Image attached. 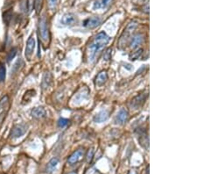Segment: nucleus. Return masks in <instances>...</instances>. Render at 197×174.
I'll use <instances>...</instances> for the list:
<instances>
[{
	"label": "nucleus",
	"instance_id": "7",
	"mask_svg": "<svg viewBox=\"0 0 197 174\" xmlns=\"http://www.w3.org/2000/svg\"><path fill=\"white\" fill-rule=\"evenodd\" d=\"M109 117H110V112L107 110H103L95 115L94 122L95 123H103L106 122L109 119Z\"/></svg>",
	"mask_w": 197,
	"mask_h": 174
},
{
	"label": "nucleus",
	"instance_id": "1",
	"mask_svg": "<svg viewBox=\"0 0 197 174\" xmlns=\"http://www.w3.org/2000/svg\"><path fill=\"white\" fill-rule=\"evenodd\" d=\"M109 41L110 37L104 32H101L95 35L93 42L89 47V60L90 63L95 62Z\"/></svg>",
	"mask_w": 197,
	"mask_h": 174
},
{
	"label": "nucleus",
	"instance_id": "27",
	"mask_svg": "<svg viewBox=\"0 0 197 174\" xmlns=\"http://www.w3.org/2000/svg\"><path fill=\"white\" fill-rule=\"evenodd\" d=\"M129 174H137V173H136L135 171H130L129 172Z\"/></svg>",
	"mask_w": 197,
	"mask_h": 174
},
{
	"label": "nucleus",
	"instance_id": "17",
	"mask_svg": "<svg viewBox=\"0 0 197 174\" xmlns=\"http://www.w3.org/2000/svg\"><path fill=\"white\" fill-rule=\"evenodd\" d=\"M143 41H144V37H143L142 35H135L132 38V40H131V43H130L131 48H136L137 47H139V45H141L142 42H143Z\"/></svg>",
	"mask_w": 197,
	"mask_h": 174
},
{
	"label": "nucleus",
	"instance_id": "5",
	"mask_svg": "<svg viewBox=\"0 0 197 174\" xmlns=\"http://www.w3.org/2000/svg\"><path fill=\"white\" fill-rule=\"evenodd\" d=\"M128 117H129V113H128V111L125 109V108H121L119 110V112L117 113L116 118H115V122L117 124H119V125H123L124 124L127 120H128Z\"/></svg>",
	"mask_w": 197,
	"mask_h": 174
},
{
	"label": "nucleus",
	"instance_id": "26",
	"mask_svg": "<svg viewBox=\"0 0 197 174\" xmlns=\"http://www.w3.org/2000/svg\"><path fill=\"white\" fill-rule=\"evenodd\" d=\"M93 155H94V151H93V149H91V150L89 151L88 156H87V161H88V162H90V161L92 160Z\"/></svg>",
	"mask_w": 197,
	"mask_h": 174
},
{
	"label": "nucleus",
	"instance_id": "14",
	"mask_svg": "<svg viewBox=\"0 0 197 174\" xmlns=\"http://www.w3.org/2000/svg\"><path fill=\"white\" fill-rule=\"evenodd\" d=\"M107 79H108L107 72L104 71V70H103V71H101L99 74L97 75L96 79H95V84L98 86H102L103 84H105V82L107 81Z\"/></svg>",
	"mask_w": 197,
	"mask_h": 174
},
{
	"label": "nucleus",
	"instance_id": "16",
	"mask_svg": "<svg viewBox=\"0 0 197 174\" xmlns=\"http://www.w3.org/2000/svg\"><path fill=\"white\" fill-rule=\"evenodd\" d=\"M59 164V159L57 157H53L49 163L47 164V173H52L55 169L56 167L58 166Z\"/></svg>",
	"mask_w": 197,
	"mask_h": 174
},
{
	"label": "nucleus",
	"instance_id": "23",
	"mask_svg": "<svg viewBox=\"0 0 197 174\" xmlns=\"http://www.w3.org/2000/svg\"><path fill=\"white\" fill-rule=\"evenodd\" d=\"M16 54H17V48H12L10 52H9V54H8V56H7V61L8 62H11L13 58L15 57V55H16Z\"/></svg>",
	"mask_w": 197,
	"mask_h": 174
},
{
	"label": "nucleus",
	"instance_id": "19",
	"mask_svg": "<svg viewBox=\"0 0 197 174\" xmlns=\"http://www.w3.org/2000/svg\"><path fill=\"white\" fill-rule=\"evenodd\" d=\"M112 0H102L101 2H95L94 5V9H98V8H105L106 6H108Z\"/></svg>",
	"mask_w": 197,
	"mask_h": 174
},
{
	"label": "nucleus",
	"instance_id": "3",
	"mask_svg": "<svg viewBox=\"0 0 197 174\" xmlns=\"http://www.w3.org/2000/svg\"><path fill=\"white\" fill-rule=\"evenodd\" d=\"M39 29H40V34L41 38L47 41L49 39V32H48V27H47V20L46 17H42L40 19Z\"/></svg>",
	"mask_w": 197,
	"mask_h": 174
},
{
	"label": "nucleus",
	"instance_id": "8",
	"mask_svg": "<svg viewBox=\"0 0 197 174\" xmlns=\"http://www.w3.org/2000/svg\"><path fill=\"white\" fill-rule=\"evenodd\" d=\"M145 100H146V95L139 94L134 99H132V100L130 102V106L133 107L134 109H139L143 106V104L145 103Z\"/></svg>",
	"mask_w": 197,
	"mask_h": 174
},
{
	"label": "nucleus",
	"instance_id": "20",
	"mask_svg": "<svg viewBox=\"0 0 197 174\" xmlns=\"http://www.w3.org/2000/svg\"><path fill=\"white\" fill-rule=\"evenodd\" d=\"M142 53H143V49L142 48L137 49L135 52H133L132 54L130 55V61H135V60L139 59V58L140 57V55H142Z\"/></svg>",
	"mask_w": 197,
	"mask_h": 174
},
{
	"label": "nucleus",
	"instance_id": "4",
	"mask_svg": "<svg viewBox=\"0 0 197 174\" xmlns=\"http://www.w3.org/2000/svg\"><path fill=\"white\" fill-rule=\"evenodd\" d=\"M9 107V98L8 96H5L0 100V124L2 123L5 117V113L7 112Z\"/></svg>",
	"mask_w": 197,
	"mask_h": 174
},
{
	"label": "nucleus",
	"instance_id": "12",
	"mask_svg": "<svg viewBox=\"0 0 197 174\" xmlns=\"http://www.w3.org/2000/svg\"><path fill=\"white\" fill-rule=\"evenodd\" d=\"M25 133V128L21 125L15 126L11 131V136L12 138H18L22 136Z\"/></svg>",
	"mask_w": 197,
	"mask_h": 174
},
{
	"label": "nucleus",
	"instance_id": "9",
	"mask_svg": "<svg viewBox=\"0 0 197 174\" xmlns=\"http://www.w3.org/2000/svg\"><path fill=\"white\" fill-rule=\"evenodd\" d=\"M83 157V151L82 150H78L76 151H75L68 159V163L69 164H74L76 163H77L79 160H81Z\"/></svg>",
	"mask_w": 197,
	"mask_h": 174
},
{
	"label": "nucleus",
	"instance_id": "13",
	"mask_svg": "<svg viewBox=\"0 0 197 174\" xmlns=\"http://www.w3.org/2000/svg\"><path fill=\"white\" fill-rule=\"evenodd\" d=\"M47 113H46V110L41 107V106H39V107H35L32 110V117L34 118H37V119H40V118H44L46 116Z\"/></svg>",
	"mask_w": 197,
	"mask_h": 174
},
{
	"label": "nucleus",
	"instance_id": "11",
	"mask_svg": "<svg viewBox=\"0 0 197 174\" xmlns=\"http://www.w3.org/2000/svg\"><path fill=\"white\" fill-rule=\"evenodd\" d=\"M35 48V40L34 37H30L26 42V48H25V55L29 58L32 52H34V49Z\"/></svg>",
	"mask_w": 197,
	"mask_h": 174
},
{
	"label": "nucleus",
	"instance_id": "22",
	"mask_svg": "<svg viewBox=\"0 0 197 174\" xmlns=\"http://www.w3.org/2000/svg\"><path fill=\"white\" fill-rule=\"evenodd\" d=\"M69 123V121L68 119H64V118H60L58 121V125L60 128H65L66 126H68Z\"/></svg>",
	"mask_w": 197,
	"mask_h": 174
},
{
	"label": "nucleus",
	"instance_id": "10",
	"mask_svg": "<svg viewBox=\"0 0 197 174\" xmlns=\"http://www.w3.org/2000/svg\"><path fill=\"white\" fill-rule=\"evenodd\" d=\"M76 19V16L72 13H68L62 17V19H60V23L63 26H72L75 24Z\"/></svg>",
	"mask_w": 197,
	"mask_h": 174
},
{
	"label": "nucleus",
	"instance_id": "18",
	"mask_svg": "<svg viewBox=\"0 0 197 174\" xmlns=\"http://www.w3.org/2000/svg\"><path fill=\"white\" fill-rule=\"evenodd\" d=\"M89 98V90L87 88H83L80 93H78L76 95V101L82 102L84 99H87Z\"/></svg>",
	"mask_w": 197,
	"mask_h": 174
},
{
	"label": "nucleus",
	"instance_id": "24",
	"mask_svg": "<svg viewBox=\"0 0 197 174\" xmlns=\"http://www.w3.org/2000/svg\"><path fill=\"white\" fill-rule=\"evenodd\" d=\"M42 0H35V10L37 12V13L40 12V7H41V3Z\"/></svg>",
	"mask_w": 197,
	"mask_h": 174
},
{
	"label": "nucleus",
	"instance_id": "2",
	"mask_svg": "<svg viewBox=\"0 0 197 174\" xmlns=\"http://www.w3.org/2000/svg\"><path fill=\"white\" fill-rule=\"evenodd\" d=\"M137 26H138V23L135 22V21L130 22L127 26L126 29L124 30V32L123 33V35H121V37L119 39V46H123V45H124L126 43V41H128V39L130 36V34L135 30V28L137 27Z\"/></svg>",
	"mask_w": 197,
	"mask_h": 174
},
{
	"label": "nucleus",
	"instance_id": "25",
	"mask_svg": "<svg viewBox=\"0 0 197 174\" xmlns=\"http://www.w3.org/2000/svg\"><path fill=\"white\" fill-rule=\"evenodd\" d=\"M58 0H49V7L51 9H54L57 5Z\"/></svg>",
	"mask_w": 197,
	"mask_h": 174
},
{
	"label": "nucleus",
	"instance_id": "28",
	"mask_svg": "<svg viewBox=\"0 0 197 174\" xmlns=\"http://www.w3.org/2000/svg\"><path fill=\"white\" fill-rule=\"evenodd\" d=\"M69 174H77V172H76V171H72V172H70V173H69Z\"/></svg>",
	"mask_w": 197,
	"mask_h": 174
},
{
	"label": "nucleus",
	"instance_id": "15",
	"mask_svg": "<svg viewBox=\"0 0 197 174\" xmlns=\"http://www.w3.org/2000/svg\"><path fill=\"white\" fill-rule=\"evenodd\" d=\"M51 83H52V75H51L50 72H46L43 76V80H42V83H41L42 88L47 89L50 86Z\"/></svg>",
	"mask_w": 197,
	"mask_h": 174
},
{
	"label": "nucleus",
	"instance_id": "21",
	"mask_svg": "<svg viewBox=\"0 0 197 174\" xmlns=\"http://www.w3.org/2000/svg\"><path fill=\"white\" fill-rule=\"evenodd\" d=\"M5 67L4 66V64H0V82H4L5 78Z\"/></svg>",
	"mask_w": 197,
	"mask_h": 174
},
{
	"label": "nucleus",
	"instance_id": "6",
	"mask_svg": "<svg viewBox=\"0 0 197 174\" xmlns=\"http://www.w3.org/2000/svg\"><path fill=\"white\" fill-rule=\"evenodd\" d=\"M101 22H102V20L99 17H92V18H89L86 20H84L82 23V26L87 28L93 29V28L97 27L101 24Z\"/></svg>",
	"mask_w": 197,
	"mask_h": 174
}]
</instances>
